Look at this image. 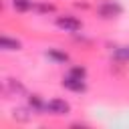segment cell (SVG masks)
<instances>
[{
	"label": "cell",
	"mask_w": 129,
	"mask_h": 129,
	"mask_svg": "<svg viewBox=\"0 0 129 129\" xmlns=\"http://www.w3.org/2000/svg\"><path fill=\"white\" fill-rule=\"evenodd\" d=\"M46 113H50V115H54V117H64V115L71 113V105H69L64 99L54 97V99L46 101Z\"/></svg>",
	"instance_id": "1"
},
{
	"label": "cell",
	"mask_w": 129,
	"mask_h": 129,
	"mask_svg": "<svg viewBox=\"0 0 129 129\" xmlns=\"http://www.w3.org/2000/svg\"><path fill=\"white\" fill-rule=\"evenodd\" d=\"M54 24H56L60 30H64V32H77V30H81V28H83V22H81L79 18L71 16V14H64V16H56Z\"/></svg>",
	"instance_id": "2"
},
{
	"label": "cell",
	"mask_w": 129,
	"mask_h": 129,
	"mask_svg": "<svg viewBox=\"0 0 129 129\" xmlns=\"http://www.w3.org/2000/svg\"><path fill=\"white\" fill-rule=\"evenodd\" d=\"M97 12H99V16L101 18H117L121 12H123V8L117 4V2H113V0H107V2H101L99 4V8H97Z\"/></svg>",
	"instance_id": "3"
},
{
	"label": "cell",
	"mask_w": 129,
	"mask_h": 129,
	"mask_svg": "<svg viewBox=\"0 0 129 129\" xmlns=\"http://www.w3.org/2000/svg\"><path fill=\"white\" fill-rule=\"evenodd\" d=\"M60 85H62L67 91H73V93H85V91H87V83H85V79H79V77H73V75L62 77Z\"/></svg>",
	"instance_id": "4"
},
{
	"label": "cell",
	"mask_w": 129,
	"mask_h": 129,
	"mask_svg": "<svg viewBox=\"0 0 129 129\" xmlns=\"http://www.w3.org/2000/svg\"><path fill=\"white\" fill-rule=\"evenodd\" d=\"M0 46L4 48V50H20L22 48V42L20 40H16V38H10V36H2L0 38Z\"/></svg>",
	"instance_id": "5"
},
{
	"label": "cell",
	"mask_w": 129,
	"mask_h": 129,
	"mask_svg": "<svg viewBox=\"0 0 129 129\" xmlns=\"http://www.w3.org/2000/svg\"><path fill=\"white\" fill-rule=\"evenodd\" d=\"M28 105L32 111L40 113V111H46V101H42L40 95H28Z\"/></svg>",
	"instance_id": "6"
},
{
	"label": "cell",
	"mask_w": 129,
	"mask_h": 129,
	"mask_svg": "<svg viewBox=\"0 0 129 129\" xmlns=\"http://www.w3.org/2000/svg\"><path fill=\"white\" fill-rule=\"evenodd\" d=\"M32 109H24V107H18V109H14L12 111V117L16 119V121H20V123H26V121H30L32 119Z\"/></svg>",
	"instance_id": "7"
},
{
	"label": "cell",
	"mask_w": 129,
	"mask_h": 129,
	"mask_svg": "<svg viewBox=\"0 0 129 129\" xmlns=\"http://www.w3.org/2000/svg\"><path fill=\"white\" fill-rule=\"evenodd\" d=\"M46 56L50 60H54V62H67L69 60V54L64 50H56V48H48L46 50Z\"/></svg>",
	"instance_id": "8"
},
{
	"label": "cell",
	"mask_w": 129,
	"mask_h": 129,
	"mask_svg": "<svg viewBox=\"0 0 129 129\" xmlns=\"http://www.w3.org/2000/svg\"><path fill=\"white\" fill-rule=\"evenodd\" d=\"M113 58H115V60H123V62H127V60H129V44L117 46V48L113 50Z\"/></svg>",
	"instance_id": "9"
},
{
	"label": "cell",
	"mask_w": 129,
	"mask_h": 129,
	"mask_svg": "<svg viewBox=\"0 0 129 129\" xmlns=\"http://www.w3.org/2000/svg\"><path fill=\"white\" fill-rule=\"evenodd\" d=\"M12 6L18 12H28L32 8V0H12Z\"/></svg>",
	"instance_id": "10"
},
{
	"label": "cell",
	"mask_w": 129,
	"mask_h": 129,
	"mask_svg": "<svg viewBox=\"0 0 129 129\" xmlns=\"http://www.w3.org/2000/svg\"><path fill=\"white\" fill-rule=\"evenodd\" d=\"M69 75H73V77H79V79H85V77H87V69H85V67H71Z\"/></svg>",
	"instance_id": "11"
}]
</instances>
